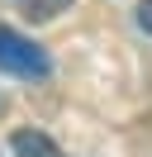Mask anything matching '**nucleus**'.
Returning <instances> with one entry per match:
<instances>
[{"mask_svg":"<svg viewBox=\"0 0 152 157\" xmlns=\"http://www.w3.org/2000/svg\"><path fill=\"white\" fill-rule=\"evenodd\" d=\"M0 71L5 76H19V81H43L52 71V62H48V52L33 38H24V33H14V29L0 24Z\"/></svg>","mask_w":152,"mask_h":157,"instance_id":"f257e3e1","label":"nucleus"},{"mask_svg":"<svg viewBox=\"0 0 152 157\" xmlns=\"http://www.w3.org/2000/svg\"><path fill=\"white\" fill-rule=\"evenodd\" d=\"M10 147H14V157H66L62 147L48 133H38V128H19V133L10 138Z\"/></svg>","mask_w":152,"mask_h":157,"instance_id":"f03ea898","label":"nucleus"},{"mask_svg":"<svg viewBox=\"0 0 152 157\" xmlns=\"http://www.w3.org/2000/svg\"><path fill=\"white\" fill-rule=\"evenodd\" d=\"M19 10H24L33 24H48V19H57L62 10H71V0H19Z\"/></svg>","mask_w":152,"mask_h":157,"instance_id":"7ed1b4c3","label":"nucleus"},{"mask_svg":"<svg viewBox=\"0 0 152 157\" xmlns=\"http://www.w3.org/2000/svg\"><path fill=\"white\" fill-rule=\"evenodd\" d=\"M138 24H142V33H152V0L138 5Z\"/></svg>","mask_w":152,"mask_h":157,"instance_id":"20e7f679","label":"nucleus"}]
</instances>
